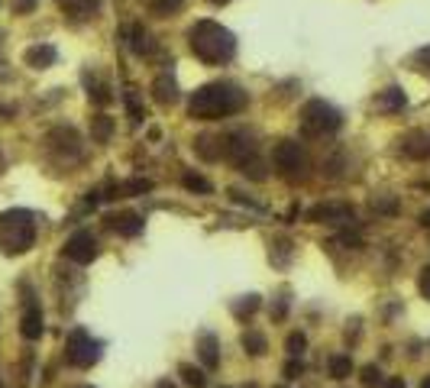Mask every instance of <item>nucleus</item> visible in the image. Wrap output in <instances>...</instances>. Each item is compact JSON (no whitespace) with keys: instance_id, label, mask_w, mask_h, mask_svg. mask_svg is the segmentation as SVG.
<instances>
[{"instance_id":"obj_3","label":"nucleus","mask_w":430,"mask_h":388,"mask_svg":"<svg viewBox=\"0 0 430 388\" xmlns=\"http://www.w3.org/2000/svg\"><path fill=\"white\" fill-rule=\"evenodd\" d=\"M36 243V217L23 208L0 214V249L7 256H23Z\"/></svg>"},{"instance_id":"obj_5","label":"nucleus","mask_w":430,"mask_h":388,"mask_svg":"<svg viewBox=\"0 0 430 388\" xmlns=\"http://www.w3.org/2000/svg\"><path fill=\"white\" fill-rule=\"evenodd\" d=\"M101 350H104L101 343L94 340L88 330H81V327L68 333V340H65V360L75 369H91L94 362L101 360Z\"/></svg>"},{"instance_id":"obj_39","label":"nucleus","mask_w":430,"mask_h":388,"mask_svg":"<svg viewBox=\"0 0 430 388\" xmlns=\"http://www.w3.org/2000/svg\"><path fill=\"white\" fill-rule=\"evenodd\" d=\"M421 223H424V227H430V210H424V214H421Z\"/></svg>"},{"instance_id":"obj_22","label":"nucleus","mask_w":430,"mask_h":388,"mask_svg":"<svg viewBox=\"0 0 430 388\" xmlns=\"http://www.w3.org/2000/svg\"><path fill=\"white\" fill-rule=\"evenodd\" d=\"M243 346L249 356H265V350H269V340L262 337L259 330H246L243 333Z\"/></svg>"},{"instance_id":"obj_33","label":"nucleus","mask_w":430,"mask_h":388,"mask_svg":"<svg viewBox=\"0 0 430 388\" xmlns=\"http://www.w3.org/2000/svg\"><path fill=\"white\" fill-rule=\"evenodd\" d=\"M417 288H421V294L430 301V265H424L421 269V278H417Z\"/></svg>"},{"instance_id":"obj_23","label":"nucleus","mask_w":430,"mask_h":388,"mask_svg":"<svg viewBox=\"0 0 430 388\" xmlns=\"http://www.w3.org/2000/svg\"><path fill=\"white\" fill-rule=\"evenodd\" d=\"M181 382H185L188 388H207V376H204V369H197V366H191V362H185L181 366Z\"/></svg>"},{"instance_id":"obj_11","label":"nucleus","mask_w":430,"mask_h":388,"mask_svg":"<svg viewBox=\"0 0 430 388\" xmlns=\"http://www.w3.org/2000/svg\"><path fill=\"white\" fill-rule=\"evenodd\" d=\"M107 227H110L113 233H120V237H140L142 217L133 214V210H120V214H110V217H107Z\"/></svg>"},{"instance_id":"obj_12","label":"nucleus","mask_w":430,"mask_h":388,"mask_svg":"<svg viewBox=\"0 0 430 388\" xmlns=\"http://www.w3.org/2000/svg\"><path fill=\"white\" fill-rule=\"evenodd\" d=\"M56 3H58V10H62L68 19H75V23L91 19L94 13H97V7H101V0H56Z\"/></svg>"},{"instance_id":"obj_9","label":"nucleus","mask_w":430,"mask_h":388,"mask_svg":"<svg viewBox=\"0 0 430 388\" xmlns=\"http://www.w3.org/2000/svg\"><path fill=\"white\" fill-rule=\"evenodd\" d=\"M308 220L311 223H349V220H356L353 208L349 204H317V208L308 210Z\"/></svg>"},{"instance_id":"obj_41","label":"nucleus","mask_w":430,"mask_h":388,"mask_svg":"<svg viewBox=\"0 0 430 388\" xmlns=\"http://www.w3.org/2000/svg\"><path fill=\"white\" fill-rule=\"evenodd\" d=\"M210 3H214V7H224V3H230V0H210Z\"/></svg>"},{"instance_id":"obj_19","label":"nucleus","mask_w":430,"mask_h":388,"mask_svg":"<svg viewBox=\"0 0 430 388\" xmlns=\"http://www.w3.org/2000/svg\"><path fill=\"white\" fill-rule=\"evenodd\" d=\"M130 49L136 52V56L152 52V36H149V29L142 26V23H133L130 26Z\"/></svg>"},{"instance_id":"obj_43","label":"nucleus","mask_w":430,"mask_h":388,"mask_svg":"<svg viewBox=\"0 0 430 388\" xmlns=\"http://www.w3.org/2000/svg\"><path fill=\"white\" fill-rule=\"evenodd\" d=\"M72 388H94V385H72Z\"/></svg>"},{"instance_id":"obj_30","label":"nucleus","mask_w":430,"mask_h":388,"mask_svg":"<svg viewBox=\"0 0 430 388\" xmlns=\"http://www.w3.org/2000/svg\"><path fill=\"white\" fill-rule=\"evenodd\" d=\"M382 372H379V369H375V366H365V369H363V385L365 388H379V385H382Z\"/></svg>"},{"instance_id":"obj_26","label":"nucleus","mask_w":430,"mask_h":388,"mask_svg":"<svg viewBox=\"0 0 430 388\" xmlns=\"http://www.w3.org/2000/svg\"><path fill=\"white\" fill-rule=\"evenodd\" d=\"M330 376H333V379H349V376H353V360L333 356V360H330Z\"/></svg>"},{"instance_id":"obj_7","label":"nucleus","mask_w":430,"mask_h":388,"mask_svg":"<svg viewBox=\"0 0 430 388\" xmlns=\"http://www.w3.org/2000/svg\"><path fill=\"white\" fill-rule=\"evenodd\" d=\"M65 259H72V262H78V265H88V262H94L97 259V239H94V233H88V230H78L75 237H68V243H65Z\"/></svg>"},{"instance_id":"obj_44","label":"nucleus","mask_w":430,"mask_h":388,"mask_svg":"<svg viewBox=\"0 0 430 388\" xmlns=\"http://www.w3.org/2000/svg\"><path fill=\"white\" fill-rule=\"evenodd\" d=\"M0 388H3V382H0Z\"/></svg>"},{"instance_id":"obj_37","label":"nucleus","mask_w":430,"mask_h":388,"mask_svg":"<svg viewBox=\"0 0 430 388\" xmlns=\"http://www.w3.org/2000/svg\"><path fill=\"white\" fill-rule=\"evenodd\" d=\"M379 388H404V379H385Z\"/></svg>"},{"instance_id":"obj_10","label":"nucleus","mask_w":430,"mask_h":388,"mask_svg":"<svg viewBox=\"0 0 430 388\" xmlns=\"http://www.w3.org/2000/svg\"><path fill=\"white\" fill-rule=\"evenodd\" d=\"M402 152L414 162L430 159V133L427 130H411L402 136Z\"/></svg>"},{"instance_id":"obj_40","label":"nucleus","mask_w":430,"mask_h":388,"mask_svg":"<svg viewBox=\"0 0 430 388\" xmlns=\"http://www.w3.org/2000/svg\"><path fill=\"white\" fill-rule=\"evenodd\" d=\"M156 388H175V385H172L169 379H162V382H159V385H156Z\"/></svg>"},{"instance_id":"obj_21","label":"nucleus","mask_w":430,"mask_h":388,"mask_svg":"<svg viewBox=\"0 0 430 388\" xmlns=\"http://www.w3.org/2000/svg\"><path fill=\"white\" fill-rule=\"evenodd\" d=\"M91 136L94 142H107L113 136V120L107 114H94L91 117Z\"/></svg>"},{"instance_id":"obj_28","label":"nucleus","mask_w":430,"mask_h":388,"mask_svg":"<svg viewBox=\"0 0 430 388\" xmlns=\"http://www.w3.org/2000/svg\"><path fill=\"white\" fill-rule=\"evenodd\" d=\"M259 304H262L259 294H246V298L236 304L233 311H236V317H246V314H256V311H259Z\"/></svg>"},{"instance_id":"obj_36","label":"nucleus","mask_w":430,"mask_h":388,"mask_svg":"<svg viewBox=\"0 0 430 388\" xmlns=\"http://www.w3.org/2000/svg\"><path fill=\"white\" fill-rule=\"evenodd\" d=\"M298 372H301V362H298V356H295V360L285 366V376H288V379H298Z\"/></svg>"},{"instance_id":"obj_17","label":"nucleus","mask_w":430,"mask_h":388,"mask_svg":"<svg viewBox=\"0 0 430 388\" xmlns=\"http://www.w3.org/2000/svg\"><path fill=\"white\" fill-rule=\"evenodd\" d=\"M56 49L46 46V42H39V46H29L26 49V65L29 68H49V65H56Z\"/></svg>"},{"instance_id":"obj_27","label":"nucleus","mask_w":430,"mask_h":388,"mask_svg":"<svg viewBox=\"0 0 430 388\" xmlns=\"http://www.w3.org/2000/svg\"><path fill=\"white\" fill-rule=\"evenodd\" d=\"M88 87H91V91H88V94H91V101L94 104H110L113 101V94H110V87L104 85V81H97V85H91V81H88Z\"/></svg>"},{"instance_id":"obj_6","label":"nucleus","mask_w":430,"mask_h":388,"mask_svg":"<svg viewBox=\"0 0 430 388\" xmlns=\"http://www.w3.org/2000/svg\"><path fill=\"white\" fill-rule=\"evenodd\" d=\"M272 162H275V169L281 175H298L304 169V152H301V142L295 140H279L275 142V149H272Z\"/></svg>"},{"instance_id":"obj_29","label":"nucleus","mask_w":430,"mask_h":388,"mask_svg":"<svg viewBox=\"0 0 430 388\" xmlns=\"http://www.w3.org/2000/svg\"><path fill=\"white\" fill-rule=\"evenodd\" d=\"M185 0H152V10L159 13V17H169V13H175L178 7H181Z\"/></svg>"},{"instance_id":"obj_25","label":"nucleus","mask_w":430,"mask_h":388,"mask_svg":"<svg viewBox=\"0 0 430 388\" xmlns=\"http://www.w3.org/2000/svg\"><path fill=\"white\" fill-rule=\"evenodd\" d=\"M236 165H240V171H243V175H249V178H256V181H262L265 175H269V171H265V165L256 159V152H253V155H246L243 162H236Z\"/></svg>"},{"instance_id":"obj_1","label":"nucleus","mask_w":430,"mask_h":388,"mask_svg":"<svg viewBox=\"0 0 430 388\" xmlns=\"http://www.w3.org/2000/svg\"><path fill=\"white\" fill-rule=\"evenodd\" d=\"M246 107V91L230 85V81H214V85L197 87L188 101V114L195 120H220V117L240 114Z\"/></svg>"},{"instance_id":"obj_15","label":"nucleus","mask_w":430,"mask_h":388,"mask_svg":"<svg viewBox=\"0 0 430 388\" xmlns=\"http://www.w3.org/2000/svg\"><path fill=\"white\" fill-rule=\"evenodd\" d=\"M46 330V323H42V311H39L36 304H29L26 311H23V321H19V333L26 337V340H39Z\"/></svg>"},{"instance_id":"obj_35","label":"nucleus","mask_w":430,"mask_h":388,"mask_svg":"<svg viewBox=\"0 0 430 388\" xmlns=\"http://www.w3.org/2000/svg\"><path fill=\"white\" fill-rule=\"evenodd\" d=\"M36 3L39 0H13V10H17V13H33Z\"/></svg>"},{"instance_id":"obj_34","label":"nucleus","mask_w":430,"mask_h":388,"mask_svg":"<svg viewBox=\"0 0 430 388\" xmlns=\"http://www.w3.org/2000/svg\"><path fill=\"white\" fill-rule=\"evenodd\" d=\"M372 208L379 210V214H392V210L398 208V204H395L392 198H385V201H382V198H375V201H372Z\"/></svg>"},{"instance_id":"obj_38","label":"nucleus","mask_w":430,"mask_h":388,"mask_svg":"<svg viewBox=\"0 0 430 388\" xmlns=\"http://www.w3.org/2000/svg\"><path fill=\"white\" fill-rule=\"evenodd\" d=\"M414 62H417V65H424V62H430V49H421V52L414 56Z\"/></svg>"},{"instance_id":"obj_13","label":"nucleus","mask_w":430,"mask_h":388,"mask_svg":"<svg viewBox=\"0 0 430 388\" xmlns=\"http://www.w3.org/2000/svg\"><path fill=\"white\" fill-rule=\"evenodd\" d=\"M152 101L159 107H172L178 101V85H175V78H172V71H165V75H159L152 81Z\"/></svg>"},{"instance_id":"obj_18","label":"nucleus","mask_w":430,"mask_h":388,"mask_svg":"<svg viewBox=\"0 0 430 388\" xmlns=\"http://www.w3.org/2000/svg\"><path fill=\"white\" fill-rule=\"evenodd\" d=\"M195 152L201 155V159H207V162L224 159V140H217V136H197V140H195Z\"/></svg>"},{"instance_id":"obj_16","label":"nucleus","mask_w":430,"mask_h":388,"mask_svg":"<svg viewBox=\"0 0 430 388\" xmlns=\"http://www.w3.org/2000/svg\"><path fill=\"white\" fill-rule=\"evenodd\" d=\"M404 91L402 87H385V91H379V97H375V107L379 110H385V114H398V110H404Z\"/></svg>"},{"instance_id":"obj_42","label":"nucleus","mask_w":430,"mask_h":388,"mask_svg":"<svg viewBox=\"0 0 430 388\" xmlns=\"http://www.w3.org/2000/svg\"><path fill=\"white\" fill-rule=\"evenodd\" d=\"M421 388H430V376H427V379H424V382H421Z\"/></svg>"},{"instance_id":"obj_31","label":"nucleus","mask_w":430,"mask_h":388,"mask_svg":"<svg viewBox=\"0 0 430 388\" xmlns=\"http://www.w3.org/2000/svg\"><path fill=\"white\" fill-rule=\"evenodd\" d=\"M285 346H288L291 356H301V353H304V346H308V340H304V333H291Z\"/></svg>"},{"instance_id":"obj_32","label":"nucleus","mask_w":430,"mask_h":388,"mask_svg":"<svg viewBox=\"0 0 430 388\" xmlns=\"http://www.w3.org/2000/svg\"><path fill=\"white\" fill-rule=\"evenodd\" d=\"M126 107H130V117H133V124H140L142 120V107H140V101H136V91H126Z\"/></svg>"},{"instance_id":"obj_20","label":"nucleus","mask_w":430,"mask_h":388,"mask_svg":"<svg viewBox=\"0 0 430 388\" xmlns=\"http://www.w3.org/2000/svg\"><path fill=\"white\" fill-rule=\"evenodd\" d=\"M117 194L113 198H136V194H146V191H152V181L149 178H130V181H120L117 185Z\"/></svg>"},{"instance_id":"obj_14","label":"nucleus","mask_w":430,"mask_h":388,"mask_svg":"<svg viewBox=\"0 0 430 388\" xmlns=\"http://www.w3.org/2000/svg\"><path fill=\"white\" fill-rule=\"evenodd\" d=\"M197 356H201V362H204L207 369L220 366V343H217L214 333H201L197 337Z\"/></svg>"},{"instance_id":"obj_4","label":"nucleus","mask_w":430,"mask_h":388,"mask_svg":"<svg viewBox=\"0 0 430 388\" xmlns=\"http://www.w3.org/2000/svg\"><path fill=\"white\" fill-rule=\"evenodd\" d=\"M340 126H343V114L327 101L317 97L301 107V130L308 136H327V133H337Z\"/></svg>"},{"instance_id":"obj_8","label":"nucleus","mask_w":430,"mask_h":388,"mask_svg":"<svg viewBox=\"0 0 430 388\" xmlns=\"http://www.w3.org/2000/svg\"><path fill=\"white\" fill-rule=\"evenodd\" d=\"M49 149L58 152V155L78 159V155H81V136H78V130H72V126H56V130L49 133Z\"/></svg>"},{"instance_id":"obj_24","label":"nucleus","mask_w":430,"mask_h":388,"mask_svg":"<svg viewBox=\"0 0 430 388\" xmlns=\"http://www.w3.org/2000/svg\"><path fill=\"white\" fill-rule=\"evenodd\" d=\"M181 181H185V188L195 191V194H210V191H214V185H210L204 175H197V171H185V178Z\"/></svg>"},{"instance_id":"obj_2","label":"nucleus","mask_w":430,"mask_h":388,"mask_svg":"<svg viewBox=\"0 0 430 388\" xmlns=\"http://www.w3.org/2000/svg\"><path fill=\"white\" fill-rule=\"evenodd\" d=\"M188 46L201 62L207 65H224L236 56V39L233 33L214 19H197L195 26L188 29Z\"/></svg>"}]
</instances>
